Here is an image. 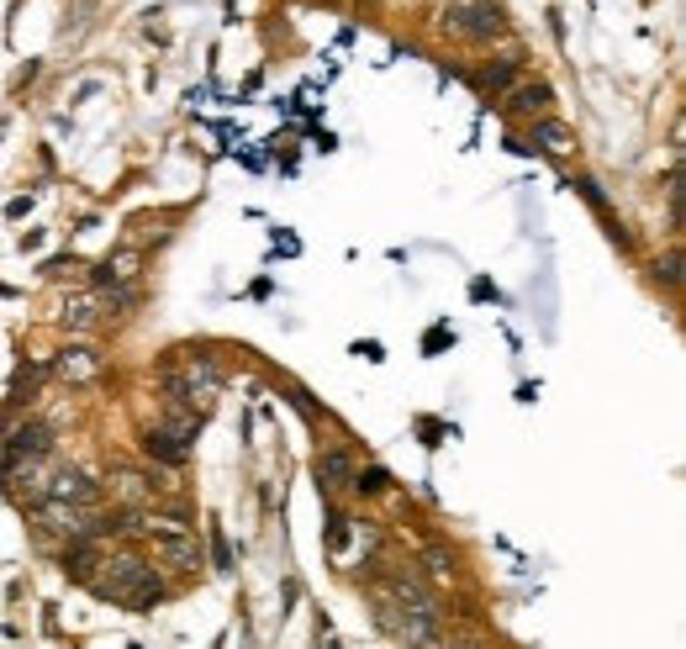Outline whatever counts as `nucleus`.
Masks as SVG:
<instances>
[{"instance_id":"1","label":"nucleus","mask_w":686,"mask_h":649,"mask_svg":"<svg viewBox=\"0 0 686 649\" xmlns=\"http://www.w3.org/2000/svg\"><path fill=\"white\" fill-rule=\"evenodd\" d=\"M222 364L207 355H196V349H179L175 359H164L159 364V385H164V402H179V407H190V413H207L211 402L222 396Z\"/></svg>"},{"instance_id":"2","label":"nucleus","mask_w":686,"mask_h":649,"mask_svg":"<svg viewBox=\"0 0 686 649\" xmlns=\"http://www.w3.org/2000/svg\"><path fill=\"white\" fill-rule=\"evenodd\" d=\"M101 565L106 570L90 576V591L101 602H121L132 613H153V602L164 596V581L153 576V565L143 555H112V560H101Z\"/></svg>"},{"instance_id":"3","label":"nucleus","mask_w":686,"mask_h":649,"mask_svg":"<svg viewBox=\"0 0 686 649\" xmlns=\"http://www.w3.org/2000/svg\"><path fill=\"white\" fill-rule=\"evenodd\" d=\"M502 27H508V22H502V5H497V0H449L444 5V32L465 37V43H491Z\"/></svg>"},{"instance_id":"4","label":"nucleus","mask_w":686,"mask_h":649,"mask_svg":"<svg viewBox=\"0 0 686 649\" xmlns=\"http://www.w3.org/2000/svg\"><path fill=\"white\" fill-rule=\"evenodd\" d=\"M375 623L396 634L407 649H439V618H422V613H407L396 607L391 596H375Z\"/></svg>"},{"instance_id":"5","label":"nucleus","mask_w":686,"mask_h":649,"mask_svg":"<svg viewBox=\"0 0 686 649\" xmlns=\"http://www.w3.org/2000/svg\"><path fill=\"white\" fill-rule=\"evenodd\" d=\"M5 454H11V465H43V460L54 454V428L37 422V417L16 422V428L5 433Z\"/></svg>"},{"instance_id":"6","label":"nucleus","mask_w":686,"mask_h":649,"mask_svg":"<svg viewBox=\"0 0 686 649\" xmlns=\"http://www.w3.org/2000/svg\"><path fill=\"white\" fill-rule=\"evenodd\" d=\"M149 538H153V555L164 565H175V570H196V565H201L196 533H149Z\"/></svg>"},{"instance_id":"7","label":"nucleus","mask_w":686,"mask_h":649,"mask_svg":"<svg viewBox=\"0 0 686 649\" xmlns=\"http://www.w3.org/2000/svg\"><path fill=\"white\" fill-rule=\"evenodd\" d=\"M95 497H101V486H95L90 475H80V471H59V475H54V480H48V502L95 507Z\"/></svg>"},{"instance_id":"8","label":"nucleus","mask_w":686,"mask_h":649,"mask_svg":"<svg viewBox=\"0 0 686 649\" xmlns=\"http://www.w3.org/2000/svg\"><path fill=\"white\" fill-rule=\"evenodd\" d=\"M54 375L69 385H90L101 381V355L95 349H59V359H54Z\"/></svg>"},{"instance_id":"9","label":"nucleus","mask_w":686,"mask_h":649,"mask_svg":"<svg viewBox=\"0 0 686 649\" xmlns=\"http://www.w3.org/2000/svg\"><path fill=\"white\" fill-rule=\"evenodd\" d=\"M101 560H106V555H101V538H74V544L63 549V576L80 581V587H90V576H95Z\"/></svg>"},{"instance_id":"10","label":"nucleus","mask_w":686,"mask_h":649,"mask_svg":"<svg viewBox=\"0 0 686 649\" xmlns=\"http://www.w3.org/2000/svg\"><path fill=\"white\" fill-rule=\"evenodd\" d=\"M549 101H555V90L544 85V80H528V85L508 90V112L512 117H549Z\"/></svg>"},{"instance_id":"11","label":"nucleus","mask_w":686,"mask_h":649,"mask_svg":"<svg viewBox=\"0 0 686 649\" xmlns=\"http://www.w3.org/2000/svg\"><path fill=\"white\" fill-rule=\"evenodd\" d=\"M95 280H101V286H138V280H143V254H138V248H117L106 265L95 269Z\"/></svg>"},{"instance_id":"12","label":"nucleus","mask_w":686,"mask_h":649,"mask_svg":"<svg viewBox=\"0 0 686 649\" xmlns=\"http://www.w3.org/2000/svg\"><path fill=\"white\" fill-rule=\"evenodd\" d=\"M112 491H117V502H127V512H143L153 502V491H159V480H149V475H138V471H117L112 475Z\"/></svg>"},{"instance_id":"13","label":"nucleus","mask_w":686,"mask_h":649,"mask_svg":"<svg viewBox=\"0 0 686 649\" xmlns=\"http://www.w3.org/2000/svg\"><path fill=\"white\" fill-rule=\"evenodd\" d=\"M534 143L549 153V159H566L575 153V127H566L560 117H538L534 121Z\"/></svg>"},{"instance_id":"14","label":"nucleus","mask_w":686,"mask_h":649,"mask_svg":"<svg viewBox=\"0 0 686 649\" xmlns=\"http://www.w3.org/2000/svg\"><path fill=\"white\" fill-rule=\"evenodd\" d=\"M391 591H396V596H391L396 607L422 613V618H439V602H433V591L422 587V581H412V576H396V581H391Z\"/></svg>"},{"instance_id":"15","label":"nucleus","mask_w":686,"mask_h":649,"mask_svg":"<svg viewBox=\"0 0 686 649\" xmlns=\"http://www.w3.org/2000/svg\"><path fill=\"white\" fill-rule=\"evenodd\" d=\"M349 480H354V460H349L344 449H323V454H317V486H323V491H344Z\"/></svg>"},{"instance_id":"16","label":"nucleus","mask_w":686,"mask_h":649,"mask_svg":"<svg viewBox=\"0 0 686 649\" xmlns=\"http://www.w3.org/2000/svg\"><path fill=\"white\" fill-rule=\"evenodd\" d=\"M143 449H149V460H159V465H185L190 460V449L175 439V433H164V428H143Z\"/></svg>"},{"instance_id":"17","label":"nucleus","mask_w":686,"mask_h":649,"mask_svg":"<svg viewBox=\"0 0 686 649\" xmlns=\"http://www.w3.org/2000/svg\"><path fill=\"white\" fill-rule=\"evenodd\" d=\"M59 323L74 327V333H90V327L101 323V301H95V295H74V301L59 312Z\"/></svg>"},{"instance_id":"18","label":"nucleus","mask_w":686,"mask_h":649,"mask_svg":"<svg viewBox=\"0 0 686 649\" xmlns=\"http://www.w3.org/2000/svg\"><path fill=\"white\" fill-rule=\"evenodd\" d=\"M349 486H354V491H364V497H381V491L391 486V475L381 471V465H364V471H354V480H349Z\"/></svg>"},{"instance_id":"19","label":"nucleus","mask_w":686,"mask_h":649,"mask_svg":"<svg viewBox=\"0 0 686 649\" xmlns=\"http://www.w3.org/2000/svg\"><path fill=\"white\" fill-rule=\"evenodd\" d=\"M512 74H518V59H502V63H491V69H480L476 85H486V90H508V85H512Z\"/></svg>"},{"instance_id":"20","label":"nucleus","mask_w":686,"mask_h":649,"mask_svg":"<svg viewBox=\"0 0 686 649\" xmlns=\"http://www.w3.org/2000/svg\"><path fill=\"white\" fill-rule=\"evenodd\" d=\"M422 560H428V576H433V581H454V555H449V549H428Z\"/></svg>"},{"instance_id":"21","label":"nucleus","mask_w":686,"mask_h":649,"mask_svg":"<svg viewBox=\"0 0 686 649\" xmlns=\"http://www.w3.org/2000/svg\"><path fill=\"white\" fill-rule=\"evenodd\" d=\"M655 280H665V286L676 291V286H682V259H676V254H665V259H655Z\"/></svg>"},{"instance_id":"22","label":"nucleus","mask_w":686,"mask_h":649,"mask_svg":"<svg viewBox=\"0 0 686 649\" xmlns=\"http://www.w3.org/2000/svg\"><path fill=\"white\" fill-rule=\"evenodd\" d=\"M449 649H480V645H449Z\"/></svg>"}]
</instances>
